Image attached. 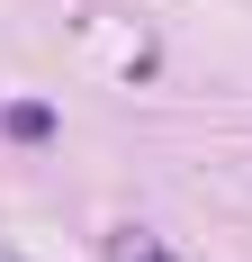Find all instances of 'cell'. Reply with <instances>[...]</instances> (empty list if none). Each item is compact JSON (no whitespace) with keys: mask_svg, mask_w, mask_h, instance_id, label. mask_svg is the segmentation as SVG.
Masks as SVG:
<instances>
[{"mask_svg":"<svg viewBox=\"0 0 252 262\" xmlns=\"http://www.w3.org/2000/svg\"><path fill=\"white\" fill-rule=\"evenodd\" d=\"M117 262H180V253L162 235H144V226H126V235H117Z\"/></svg>","mask_w":252,"mask_h":262,"instance_id":"cell-1","label":"cell"},{"mask_svg":"<svg viewBox=\"0 0 252 262\" xmlns=\"http://www.w3.org/2000/svg\"><path fill=\"white\" fill-rule=\"evenodd\" d=\"M9 136H18V145H45V136H54V118L27 100V108H9Z\"/></svg>","mask_w":252,"mask_h":262,"instance_id":"cell-2","label":"cell"}]
</instances>
